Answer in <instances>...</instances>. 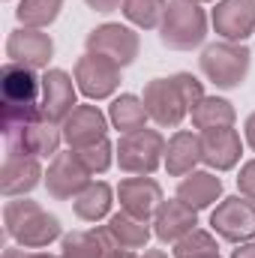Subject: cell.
<instances>
[{
  "mask_svg": "<svg viewBox=\"0 0 255 258\" xmlns=\"http://www.w3.org/2000/svg\"><path fill=\"white\" fill-rule=\"evenodd\" d=\"M165 0H123V15H126L129 24L141 27V30H156L162 24V15H165Z\"/></svg>",
  "mask_w": 255,
  "mask_h": 258,
  "instance_id": "cell-28",
  "label": "cell"
},
{
  "mask_svg": "<svg viewBox=\"0 0 255 258\" xmlns=\"http://www.w3.org/2000/svg\"><path fill=\"white\" fill-rule=\"evenodd\" d=\"M93 12H117V9H123V0H84Z\"/></svg>",
  "mask_w": 255,
  "mask_h": 258,
  "instance_id": "cell-33",
  "label": "cell"
},
{
  "mask_svg": "<svg viewBox=\"0 0 255 258\" xmlns=\"http://www.w3.org/2000/svg\"><path fill=\"white\" fill-rule=\"evenodd\" d=\"M42 117V78L36 69L6 60L0 69V129L24 126Z\"/></svg>",
  "mask_w": 255,
  "mask_h": 258,
  "instance_id": "cell-1",
  "label": "cell"
},
{
  "mask_svg": "<svg viewBox=\"0 0 255 258\" xmlns=\"http://www.w3.org/2000/svg\"><path fill=\"white\" fill-rule=\"evenodd\" d=\"M42 183L54 201H69L90 183V171L84 168V162L78 159L75 150H63V153L51 156V165H48Z\"/></svg>",
  "mask_w": 255,
  "mask_h": 258,
  "instance_id": "cell-11",
  "label": "cell"
},
{
  "mask_svg": "<svg viewBox=\"0 0 255 258\" xmlns=\"http://www.w3.org/2000/svg\"><path fill=\"white\" fill-rule=\"evenodd\" d=\"M141 102H144L150 120L156 126H165V129L180 126L183 117L189 114V105L183 102V96H180V90L174 87L171 78H153V81H147Z\"/></svg>",
  "mask_w": 255,
  "mask_h": 258,
  "instance_id": "cell-9",
  "label": "cell"
},
{
  "mask_svg": "<svg viewBox=\"0 0 255 258\" xmlns=\"http://www.w3.org/2000/svg\"><path fill=\"white\" fill-rule=\"evenodd\" d=\"M6 141V153H18V156H36V159H48L60 153V141H63V129H57V123L39 117L30 120L24 126L3 132Z\"/></svg>",
  "mask_w": 255,
  "mask_h": 258,
  "instance_id": "cell-7",
  "label": "cell"
},
{
  "mask_svg": "<svg viewBox=\"0 0 255 258\" xmlns=\"http://www.w3.org/2000/svg\"><path fill=\"white\" fill-rule=\"evenodd\" d=\"M195 228H198V210L189 207L186 201H180L177 195L162 201L156 216H153V234L162 243H177L180 237H186Z\"/></svg>",
  "mask_w": 255,
  "mask_h": 258,
  "instance_id": "cell-19",
  "label": "cell"
},
{
  "mask_svg": "<svg viewBox=\"0 0 255 258\" xmlns=\"http://www.w3.org/2000/svg\"><path fill=\"white\" fill-rule=\"evenodd\" d=\"M3 225L6 237H12L24 249H45L48 243L63 237L60 219L30 198H9L3 207Z\"/></svg>",
  "mask_w": 255,
  "mask_h": 258,
  "instance_id": "cell-2",
  "label": "cell"
},
{
  "mask_svg": "<svg viewBox=\"0 0 255 258\" xmlns=\"http://www.w3.org/2000/svg\"><path fill=\"white\" fill-rule=\"evenodd\" d=\"M75 153H78V159L84 162V168H87L90 174H105V171L111 168L114 156H117L108 138H99L96 144H87V147H81V150H75Z\"/></svg>",
  "mask_w": 255,
  "mask_h": 258,
  "instance_id": "cell-29",
  "label": "cell"
},
{
  "mask_svg": "<svg viewBox=\"0 0 255 258\" xmlns=\"http://www.w3.org/2000/svg\"><path fill=\"white\" fill-rule=\"evenodd\" d=\"M114 204V189L105 180H90L81 192L72 198V210L81 222H99L111 213Z\"/></svg>",
  "mask_w": 255,
  "mask_h": 258,
  "instance_id": "cell-22",
  "label": "cell"
},
{
  "mask_svg": "<svg viewBox=\"0 0 255 258\" xmlns=\"http://www.w3.org/2000/svg\"><path fill=\"white\" fill-rule=\"evenodd\" d=\"M108 120H111L114 129H120V132L126 135V132L147 129L150 114H147L141 96H135V93H120V96H114L111 105H108Z\"/></svg>",
  "mask_w": 255,
  "mask_h": 258,
  "instance_id": "cell-24",
  "label": "cell"
},
{
  "mask_svg": "<svg viewBox=\"0 0 255 258\" xmlns=\"http://www.w3.org/2000/svg\"><path fill=\"white\" fill-rule=\"evenodd\" d=\"M84 48H87L90 54L108 57L111 63H117L123 69V66L135 63V57H138V51H141V39H138V33H135L132 27H126V24H120V21H105V24H99V27H93V30L87 33Z\"/></svg>",
  "mask_w": 255,
  "mask_h": 258,
  "instance_id": "cell-6",
  "label": "cell"
},
{
  "mask_svg": "<svg viewBox=\"0 0 255 258\" xmlns=\"http://www.w3.org/2000/svg\"><path fill=\"white\" fill-rule=\"evenodd\" d=\"M117 198H120V210H126L135 219H144V222H153L159 204L165 201L162 186L150 174H132L126 180H120Z\"/></svg>",
  "mask_w": 255,
  "mask_h": 258,
  "instance_id": "cell-13",
  "label": "cell"
},
{
  "mask_svg": "<svg viewBox=\"0 0 255 258\" xmlns=\"http://www.w3.org/2000/svg\"><path fill=\"white\" fill-rule=\"evenodd\" d=\"M195 258H222L219 252H207V255H195Z\"/></svg>",
  "mask_w": 255,
  "mask_h": 258,
  "instance_id": "cell-39",
  "label": "cell"
},
{
  "mask_svg": "<svg viewBox=\"0 0 255 258\" xmlns=\"http://www.w3.org/2000/svg\"><path fill=\"white\" fill-rule=\"evenodd\" d=\"M3 258H57V255H48V252H24V249H18V246H9Z\"/></svg>",
  "mask_w": 255,
  "mask_h": 258,
  "instance_id": "cell-34",
  "label": "cell"
},
{
  "mask_svg": "<svg viewBox=\"0 0 255 258\" xmlns=\"http://www.w3.org/2000/svg\"><path fill=\"white\" fill-rule=\"evenodd\" d=\"M6 57L12 63L30 66V69H42L54 57V42L45 30L36 27H18L9 33L6 39Z\"/></svg>",
  "mask_w": 255,
  "mask_h": 258,
  "instance_id": "cell-14",
  "label": "cell"
},
{
  "mask_svg": "<svg viewBox=\"0 0 255 258\" xmlns=\"http://www.w3.org/2000/svg\"><path fill=\"white\" fill-rule=\"evenodd\" d=\"M195 3H213V0H195Z\"/></svg>",
  "mask_w": 255,
  "mask_h": 258,
  "instance_id": "cell-40",
  "label": "cell"
},
{
  "mask_svg": "<svg viewBox=\"0 0 255 258\" xmlns=\"http://www.w3.org/2000/svg\"><path fill=\"white\" fill-rule=\"evenodd\" d=\"M102 234H105V240H108L111 252H114V249L135 252V249H144V246L150 243L153 228H150V222L135 219L132 213L120 210V213L108 216V225H102Z\"/></svg>",
  "mask_w": 255,
  "mask_h": 258,
  "instance_id": "cell-20",
  "label": "cell"
},
{
  "mask_svg": "<svg viewBox=\"0 0 255 258\" xmlns=\"http://www.w3.org/2000/svg\"><path fill=\"white\" fill-rule=\"evenodd\" d=\"M207 252H219V246H216V237L204 228H195L174 243V258H195V255H207Z\"/></svg>",
  "mask_w": 255,
  "mask_h": 258,
  "instance_id": "cell-30",
  "label": "cell"
},
{
  "mask_svg": "<svg viewBox=\"0 0 255 258\" xmlns=\"http://www.w3.org/2000/svg\"><path fill=\"white\" fill-rule=\"evenodd\" d=\"M60 9H63V0H18L15 18L21 21V27L45 30L48 24H54V21H57Z\"/></svg>",
  "mask_w": 255,
  "mask_h": 258,
  "instance_id": "cell-27",
  "label": "cell"
},
{
  "mask_svg": "<svg viewBox=\"0 0 255 258\" xmlns=\"http://www.w3.org/2000/svg\"><path fill=\"white\" fill-rule=\"evenodd\" d=\"M111 246L102 234V228L93 231H69L60 237V258H108Z\"/></svg>",
  "mask_w": 255,
  "mask_h": 258,
  "instance_id": "cell-25",
  "label": "cell"
},
{
  "mask_svg": "<svg viewBox=\"0 0 255 258\" xmlns=\"http://www.w3.org/2000/svg\"><path fill=\"white\" fill-rule=\"evenodd\" d=\"M141 258H168V255H165L162 249H144V255Z\"/></svg>",
  "mask_w": 255,
  "mask_h": 258,
  "instance_id": "cell-37",
  "label": "cell"
},
{
  "mask_svg": "<svg viewBox=\"0 0 255 258\" xmlns=\"http://www.w3.org/2000/svg\"><path fill=\"white\" fill-rule=\"evenodd\" d=\"M231 258H255V240H246V243H237V249L231 252Z\"/></svg>",
  "mask_w": 255,
  "mask_h": 258,
  "instance_id": "cell-35",
  "label": "cell"
},
{
  "mask_svg": "<svg viewBox=\"0 0 255 258\" xmlns=\"http://www.w3.org/2000/svg\"><path fill=\"white\" fill-rule=\"evenodd\" d=\"M243 153V141L237 135V129H207L201 132V162L210 171H231L240 162Z\"/></svg>",
  "mask_w": 255,
  "mask_h": 258,
  "instance_id": "cell-16",
  "label": "cell"
},
{
  "mask_svg": "<svg viewBox=\"0 0 255 258\" xmlns=\"http://www.w3.org/2000/svg\"><path fill=\"white\" fill-rule=\"evenodd\" d=\"M108 123L111 120L96 105H75L72 114L60 123V129H63V141L69 144V150H81V147L96 144L99 138H105Z\"/></svg>",
  "mask_w": 255,
  "mask_h": 258,
  "instance_id": "cell-18",
  "label": "cell"
},
{
  "mask_svg": "<svg viewBox=\"0 0 255 258\" xmlns=\"http://www.w3.org/2000/svg\"><path fill=\"white\" fill-rule=\"evenodd\" d=\"M171 81H174V87L180 90V96H183V102L189 105V111L204 99V87H201V81H198L192 72H174Z\"/></svg>",
  "mask_w": 255,
  "mask_h": 258,
  "instance_id": "cell-31",
  "label": "cell"
},
{
  "mask_svg": "<svg viewBox=\"0 0 255 258\" xmlns=\"http://www.w3.org/2000/svg\"><path fill=\"white\" fill-rule=\"evenodd\" d=\"M210 225H213V234H219L228 243L255 240V201L243 195L222 198L210 213Z\"/></svg>",
  "mask_w": 255,
  "mask_h": 258,
  "instance_id": "cell-8",
  "label": "cell"
},
{
  "mask_svg": "<svg viewBox=\"0 0 255 258\" xmlns=\"http://www.w3.org/2000/svg\"><path fill=\"white\" fill-rule=\"evenodd\" d=\"M108 258H138L135 252H123V249H114V252H108Z\"/></svg>",
  "mask_w": 255,
  "mask_h": 258,
  "instance_id": "cell-38",
  "label": "cell"
},
{
  "mask_svg": "<svg viewBox=\"0 0 255 258\" xmlns=\"http://www.w3.org/2000/svg\"><path fill=\"white\" fill-rule=\"evenodd\" d=\"M75 90L78 84L72 81V75L63 69H45L42 75V117L51 123H63L72 114L75 102Z\"/></svg>",
  "mask_w": 255,
  "mask_h": 258,
  "instance_id": "cell-15",
  "label": "cell"
},
{
  "mask_svg": "<svg viewBox=\"0 0 255 258\" xmlns=\"http://www.w3.org/2000/svg\"><path fill=\"white\" fill-rule=\"evenodd\" d=\"M117 165L126 174H153L159 165H165V138L156 129H138L120 135L117 147Z\"/></svg>",
  "mask_w": 255,
  "mask_h": 258,
  "instance_id": "cell-5",
  "label": "cell"
},
{
  "mask_svg": "<svg viewBox=\"0 0 255 258\" xmlns=\"http://www.w3.org/2000/svg\"><path fill=\"white\" fill-rule=\"evenodd\" d=\"M207 36V12L195 0H168L162 24H159V39L171 51H192L204 42Z\"/></svg>",
  "mask_w": 255,
  "mask_h": 258,
  "instance_id": "cell-3",
  "label": "cell"
},
{
  "mask_svg": "<svg viewBox=\"0 0 255 258\" xmlns=\"http://www.w3.org/2000/svg\"><path fill=\"white\" fill-rule=\"evenodd\" d=\"M198 66H201V75L216 84L219 90H237L246 75H249V66H252V51L243 45V42H210L201 57H198Z\"/></svg>",
  "mask_w": 255,
  "mask_h": 258,
  "instance_id": "cell-4",
  "label": "cell"
},
{
  "mask_svg": "<svg viewBox=\"0 0 255 258\" xmlns=\"http://www.w3.org/2000/svg\"><path fill=\"white\" fill-rule=\"evenodd\" d=\"M201 162V135L189 129H177L165 144V171L171 177H186Z\"/></svg>",
  "mask_w": 255,
  "mask_h": 258,
  "instance_id": "cell-21",
  "label": "cell"
},
{
  "mask_svg": "<svg viewBox=\"0 0 255 258\" xmlns=\"http://www.w3.org/2000/svg\"><path fill=\"white\" fill-rule=\"evenodd\" d=\"M45 180L42 165L36 156H18V153H6L3 168H0V192L6 198H24L33 192L39 183Z\"/></svg>",
  "mask_w": 255,
  "mask_h": 258,
  "instance_id": "cell-17",
  "label": "cell"
},
{
  "mask_svg": "<svg viewBox=\"0 0 255 258\" xmlns=\"http://www.w3.org/2000/svg\"><path fill=\"white\" fill-rule=\"evenodd\" d=\"M75 84L87 99H108L120 87V66L87 51L75 60Z\"/></svg>",
  "mask_w": 255,
  "mask_h": 258,
  "instance_id": "cell-10",
  "label": "cell"
},
{
  "mask_svg": "<svg viewBox=\"0 0 255 258\" xmlns=\"http://www.w3.org/2000/svg\"><path fill=\"white\" fill-rule=\"evenodd\" d=\"M210 24L225 42H246L255 33V0H216Z\"/></svg>",
  "mask_w": 255,
  "mask_h": 258,
  "instance_id": "cell-12",
  "label": "cell"
},
{
  "mask_svg": "<svg viewBox=\"0 0 255 258\" xmlns=\"http://www.w3.org/2000/svg\"><path fill=\"white\" fill-rule=\"evenodd\" d=\"M237 189H240L243 198L255 201V159L243 162V168H240V174H237Z\"/></svg>",
  "mask_w": 255,
  "mask_h": 258,
  "instance_id": "cell-32",
  "label": "cell"
},
{
  "mask_svg": "<svg viewBox=\"0 0 255 258\" xmlns=\"http://www.w3.org/2000/svg\"><path fill=\"white\" fill-rule=\"evenodd\" d=\"M219 195H222V180L213 171H192L186 177H180V183H177V198L195 210L213 207V201Z\"/></svg>",
  "mask_w": 255,
  "mask_h": 258,
  "instance_id": "cell-23",
  "label": "cell"
},
{
  "mask_svg": "<svg viewBox=\"0 0 255 258\" xmlns=\"http://www.w3.org/2000/svg\"><path fill=\"white\" fill-rule=\"evenodd\" d=\"M243 138H246V144L255 150V111L246 117V123H243Z\"/></svg>",
  "mask_w": 255,
  "mask_h": 258,
  "instance_id": "cell-36",
  "label": "cell"
},
{
  "mask_svg": "<svg viewBox=\"0 0 255 258\" xmlns=\"http://www.w3.org/2000/svg\"><path fill=\"white\" fill-rule=\"evenodd\" d=\"M189 114H192V126L201 129V132L234 126V120H237L234 105H231L228 99H222V96H204Z\"/></svg>",
  "mask_w": 255,
  "mask_h": 258,
  "instance_id": "cell-26",
  "label": "cell"
}]
</instances>
